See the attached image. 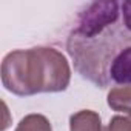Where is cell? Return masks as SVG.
<instances>
[{"mask_svg": "<svg viewBox=\"0 0 131 131\" xmlns=\"http://www.w3.org/2000/svg\"><path fill=\"white\" fill-rule=\"evenodd\" d=\"M71 82L70 63L60 51L48 46L16 49L2 62L3 86L20 97L60 93Z\"/></svg>", "mask_w": 131, "mask_h": 131, "instance_id": "obj_1", "label": "cell"}, {"mask_svg": "<svg viewBox=\"0 0 131 131\" xmlns=\"http://www.w3.org/2000/svg\"><path fill=\"white\" fill-rule=\"evenodd\" d=\"M119 17L117 2H94L90 3L79 16L77 32L83 37H96Z\"/></svg>", "mask_w": 131, "mask_h": 131, "instance_id": "obj_2", "label": "cell"}, {"mask_svg": "<svg viewBox=\"0 0 131 131\" xmlns=\"http://www.w3.org/2000/svg\"><path fill=\"white\" fill-rule=\"evenodd\" d=\"M110 77L123 86L131 85V46L123 48L111 62Z\"/></svg>", "mask_w": 131, "mask_h": 131, "instance_id": "obj_3", "label": "cell"}, {"mask_svg": "<svg viewBox=\"0 0 131 131\" xmlns=\"http://www.w3.org/2000/svg\"><path fill=\"white\" fill-rule=\"evenodd\" d=\"M70 131H103L99 113L80 110L70 117Z\"/></svg>", "mask_w": 131, "mask_h": 131, "instance_id": "obj_4", "label": "cell"}, {"mask_svg": "<svg viewBox=\"0 0 131 131\" xmlns=\"http://www.w3.org/2000/svg\"><path fill=\"white\" fill-rule=\"evenodd\" d=\"M108 106L113 111L131 116V86H114L106 96Z\"/></svg>", "mask_w": 131, "mask_h": 131, "instance_id": "obj_5", "label": "cell"}, {"mask_svg": "<svg viewBox=\"0 0 131 131\" xmlns=\"http://www.w3.org/2000/svg\"><path fill=\"white\" fill-rule=\"evenodd\" d=\"M16 131H52V126L43 114L34 113L25 116L19 122Z\"/></svg>", "mask_w": 131, "mask_h": 131, "instance_id": "obj_6", "label": "cell"}, {"mask_svg": "<svg viewBox=\"0 0 131 131\" xmlns=\"http://www.w3.org/2000/svg\"><path fill=\"white\" fill-rule=\"evenodd\" d=\"M105 131H131V116H114Z\"/></svg>", "mask_w": 131, "mask_h": 131, "instance_id": "obj_7", "label": "cell"}, {"mask_svg": "<svg viewBox=\"0 0 131 131\" xmlns=\"http://www.w3.org/2000/svg\"><path fill=\"white\" fill-rule=\"evenodd\" d=\"M122 16H123V25L128 31H131V0H126L120 5Z\"/></svg>", "mask_w": 131, "mask_h": 131, "instance_id": "obj_8", "label": "cell"}]
</instances>
